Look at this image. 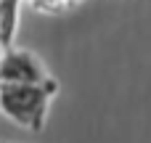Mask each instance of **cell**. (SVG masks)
Wrapping results in <instances>:
<instances>
[{
	"instance_id": "3",
	"label": "cell",
	"mask_w": 151,
	"mask_h": 143,
	"mask_svg": "<svg viewBox=\"0 0 151 143\" xmlns=\"http://www.w3.org/2000/svg\"><path fill=\"white\" fill-rule=\"evenodd\" d=\"M19 5H21V0H0V42H3V48L13 45L16 27H19Z\"/></svg>"
},
{
	"instance_id": "1",
	"label": "cell",
	"mask_w": 151,
	"mask_h": 143,
	"mask_svg": "<svg viewBox=\"0 0 151 143\" xmlns=\"http://www.w3.org/2000/svg\"><path fill=\"white\" fill-rule=\"evenodd\" d=\"M56 96V82H0V111L21 127L42 130L50 98Z\"/></svg>"
},
{
	"instance_id": "5",
	"label": "cell",
	"mask_w": 151,
	"mask_h": 143,
	"mask_svg": "<svg viewBox=\"0 0 151 143\" xmlns=\"http://www.w3.org/2000/svg\"><path fill=\"white\" fill-rule=\"evenodd\" d=\"M66 3H69V5H74V3H80V0H66Z\"/></svg>"
},
{
	"instance_id": "2",
	"label": "cell",
	"mask_w": 151,
	"mask_h": 143,
	"mask_svg": "<svg viewBox=\"0 0 151 143\" xmlns=\"http://www.w3.org/2000/svg\"><path fill=\"white\" fill-rule=\"evenodd\" d=\"M48 74H45V66L42 61L29 53V50H21V48H5L0 53V82H45Z\"/></svg>"
},
{
	"instance_id": "4",
	"label": "cell",
	"mask_w": 151,
	"mask_h": 143,
	"mask_svg": "<svg viewBox=\"0 0 151 143\" xmlns=\"http://www.w3.org/2000/svg\"><path fill=\"white\" fill-rule=\"evenodd\" d=\"M35 11H42V13H61L69 3L66 0H29Z\"/></svg>"
}]
</instances>
